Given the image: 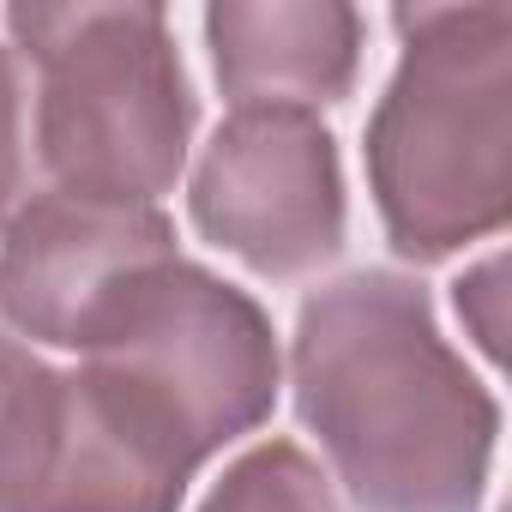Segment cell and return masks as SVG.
I'll use <instances>...</instances> for the list:
<instances>
[{
	"instance_id": "obj_1",
	"label": "cell",
	"mask_w": 512,
	"mask_h": 512,
	"mask_svg": "<svg viewBox=\"0 0 512 512\" xmlns=\"http://www.w3.org/2000/svg\"><path fill=\"white\" fill-rule=\"evenodd\" d=\"M296 398L356 512H476L500 410L416 284L356 272L308 296Z\"/></svg>"
},
{
	"instance_id": "obj_5",
	"label": "cell",
	"mask_w": 512,
	"mask_h": 512,
	"mask_svg": "<svg viewBox=\"0 0 512 512\" xmlns=\"http://www.w3.org/2000/svg\"><path fill=\"white\" fill-rule=\"evenodd\" d=\"M205 512H338L326 494V476L296 446H266L229 470V482L211 494Z\"/></svg>"
},
{
	"instance_id": "obj_2",
	"label": "cell",
	"mask_w": 512,
	"mask_h": 512,
	"mask_svg": "<svg viewBox=\"0 0 512 512\" xmlns=\"http://www.w3.org/2000/svg\"><path fill=\"white\" fill-rule=\"evenodd\" d=\"M410 43L404 73L374 121V187L392 247L410 260H440L506 217V13L470 43Z\"/></svg>"
},
{
	"instance_id": "obj_6",
	"label": "cell",
	"mask_w": 512,
	"mask_h": 512,
	"mask_svg": "<svg viewBox=\"0 0 512 512\" xmlns=\"http://www.w3.org/2000/svg\"><path fill=\"white\" fill-rule=\"evenodd\" d=\"M458 320L476 338V350L500 362V253H488L470 278H458Z\"/></svg>"
},
{
	"instance_id": "obj_3",
	"label": "cell",
	"mask_w": 512,
	"mask_h": 512,
	"mask_svg": "<svg viewBox=\"0 0 512 512\" xmlns=\"http://www.w3.org/2000/svg\"><path fill=\"white\" fill-rule=\"evenodd\" d=\"M193 217L217 247L241 253L253 272L272 278L332 260L344 241L332 139L296 115L235 121L205 157Z\"/></svg>"
},
{
	"instance_id": "obj_4",
	"label": "cell",
	"mask_w": 512,
	"mask_h": 512,
	"mask_svg": "<svg viewBox=\"0 0 512 512\" xmlns=\"http://www.w3.org/2000/svg\"><path fill=\"white\" fill-rule=\"evenodd\" d=\"M67 452V374L0 344V512H61Z\"/></svg>"
}]
</instances>
